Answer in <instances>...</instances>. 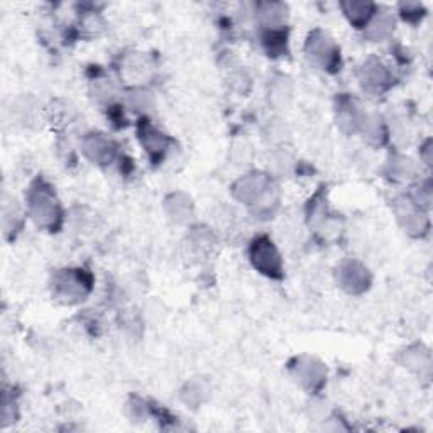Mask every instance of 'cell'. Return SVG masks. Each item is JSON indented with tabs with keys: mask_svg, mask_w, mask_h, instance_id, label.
Here are the masks:
<instances>
[{
	"mask_svg": "<svg viewBox=\"0 0 433 433\" xmlns=\"http://www.w3.org/2000/svg\"><path fill=\"white\" fill-rule=\"evenodd\" d=\"M252 259L254 264L263 270V272L267 274H276L279 271V259L278 252L271 246L270 240L259 239L256 240L254 247H252Z\"/></svg>",
	"mask_w": 433,
	"mask_h": 433,
	"instance_id": "1",
	"label": "cell"
},
{
	"mask_svg": "<svg viewBox=\"0 0 433 433\" xmlns=\"http://www.w3.org/2000/svg\"><path fill=\"white\" fill-rule=\"evenodd\" d=\"M308 50H310V56H314L315 59L322 61V65H330L335 59V46L332 44L330 39L325 38L323 34L316 33L314 38L308 43Z\"/></svg>",
	"mask_w": 433,
	"mask_h": 433,
	"instance_id": "2",
	"label": "cell"
},
{
	"mask_svg": "<svg viewBox=\"0 0 433 433\" xmlns=\"http://www.w3.org/2000/svg\"><path fill=\"white\" fill-rule=\"evenodd\" d=\"M344 9H346V14L351 17V21L354 24H360V22L367 21L369 15L372 14L371 3H364V2L344 3Z\"/></svg>",
	"mask_w": 433,
	"mask_h": 433,
	"instance_id": "3",
	"label": "cell"
}]
</instances>
